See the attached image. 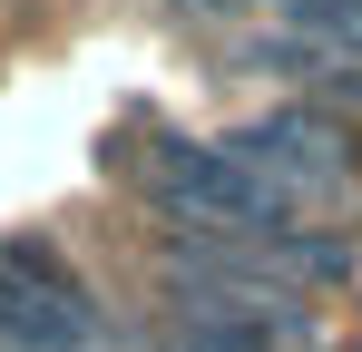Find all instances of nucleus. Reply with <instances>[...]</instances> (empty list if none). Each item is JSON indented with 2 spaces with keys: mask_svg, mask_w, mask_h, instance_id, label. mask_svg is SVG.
I'll return each instance as SVG.
<instances>
[{
  "mask_svg": "<svg viewBox=\"0 0 362 352\" xmlns=\"http://www.w3.org/2000/svg\"><path fill=\"white\" fill-rule=\"evenodd\" d=\"M167 333H177V352H274V323L235 313L226 293H206V284L177 303V323H167Z\"/></svg>",
  "mask_w": 362,
  "mask_h": 352,
  "instance_id": "nucleus-4",
  "label": "nucleus"
},
{
  "mask_svg": "<svg viewBox=\"0 0 362 352\" xmlns=\"http://www.w3.org/2000/svg\"><path fill=\"white\" fill-rule=\"evenodd\" d=\"M177 10H186V20H206V10H235V0H177Z\"/></svg>",
  "mask_w": 362,
  "mask_h": 352,
  "instance_id": "nucleus-5",
  "label": "nucleus"
},
{
  "mask_svg": "<svg viewBox=\"0 0 362 352\" xmlns=\"http://www.w3.org/2000/svg\"><path fill=\"white\" fill-rule=\"evenodd\" d=\"M157 196H167V216H186L196 235H226V245L264 254V264H274V254H294L303 274H323V264H333V245H313V235L294 225V206L245 167L235 147L167 137V147H157Z\"/></svg>",
  "mask_w": 362,
  "mask_h": 352,
  "instance_id": "nucleus-1",
  "label": "nucleus"
},
{
  "mask_svg": "<svg viewBox=\"0 0 362 352\" xmlns=\"http://www.w3.org/2000/svg\"><path fill=\"white\" fill-rule=\"evenodd\" d=\"M226 147H235L284 206H313V196H333V186L353 176V137L323 108H274V117H255V127H235Z\"/></svg>",
  "mask_w": 362,
  "mask_h": 352,
  "instance_id": "nucleus-3",
  "label": "nucleus"
},
{
  "mask_svg": "<svg viewBox=\"0 0 362 352\" xmlns=\"http://www.w3.org/2000/svg\"><path fill=\"white\" fill-rule=\"evenodd\" d=\"M0 352H108L78 274L49 245H0Z\"/></svg>",
  "mask_w": 362,
  "mask_h": 352,
  "instance_id": "nucleus-2",
  "label": "nucleus"
}]
</instances>
